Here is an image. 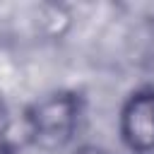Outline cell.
<instances>
[{"label": "cell", "instance_id": "obj_3", "mask_svg": "<svg viewBox=\"0 0 154 154\" xmlns=\"http://www.w3.org/2000/svg\"><path fill=\"white\" fill-rule=\"evenodd\" d=\"M70 24H72V17L63 5H38L36 26H38V31L43 36L58 38L70 29Z\"/></svg>", "mask_w": 154, "mask_h": 154}, {"label": "cell", "instance_id": "obj_2", "mask_svg": "<svg viewBox=\"0 0 154 154\" xmlns=\"http://www.w3.org/2000/svg\"><path fill=\"white\" fill-rule=\"evenodd\" d=\"M118 130L123 144L132 154L154 152V89L132 91L120 106Z\"/></svg>", "mask_w": 154, "mask_h": 154}, {"label": "cell", "instance_id": "obj_4", "mask_svg": "<svg viewBox=\"0 0 154 154\" xmlns=\"http://www.w3.org/2000/svg\"><path fill=\"white\" fill-rule=\"evenodd\" d=\"M72 154H108V152L101 149V147H96V144H79Z\"/></svg>", "mask_w": 154, "mask_h": 154}, {"label": "cell", "instance_id": "obj_1", "mask_svg": "<svg viewBox=\"0 0 154 154\" xmlns=\"http://www.w3.org/2000/svg\"><path fill=\"white\" fill-rule=\"evenodd\" d=\"M79 113L82 103L75 91L48 94L24 111L22 123L26 130V142L48 154L65 149L75 137Z\"/></svg>", "mask_w": 154, "mask_h": 154}]
</instances>
